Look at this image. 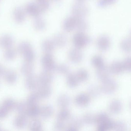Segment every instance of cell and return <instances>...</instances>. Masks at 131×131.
Masks as SVG:
<instances>
[{"label": "cell", "mask_w": 131, "mask_h": 131, "mask_svg": "<svg viewBox=\"0 0 131 131\" xmlns=\"http://www.w3.org/2000/svg\"><path fill=\"white\" fill-rule=\"evenodd\" d=\"M96 43L98 48L100 51H107L111 46V39L107 35H101L98 38Z\"/></svg>", "instance_id": "7"}, {"label": "cell", "mask_w": 131, "mask_h": 131, "mask_svg": "<svg viewBox=\"0 0 131 131\" xmlns=\"http://www.w3.org/2000/svg\"><path fill=\"white\" fill-rule=\"evenodd\" d=\"M88 28V24L84 18L77 17L76 28L78 31L84 32Z\"/></svg>", "instance_id": "28"}, {"label": "cell", "mask_w": 131, "mask_h": 131, "mask_svg": "<svg viewBox=\"0 0 131 131\" xmlns=\"http://www.w3.org/2000/svg\"><path fill=\"white\" fill-rule=\"evenodd\" d=\"M110 72L109 68L105 65L97 68L96 75L99 79L103 81L109 78Z\"/></svg>", "instance_id": "18"}, {"label": "cell", "mask_w": 131, "mask_h": 131, "mask_svg": "<svg viewBox=\"0 0 131 131\" xmlns=\"http://www.w3.org/2000/svg\"><path fill=\"white\" fill-rule=\"evenodd\" d=\"M116 1V0H99L98 5L101 7H104L114 4Z\"/></svg>", "instance_id": "50"}, {"label": "cell", "mask_w": 131, "mask_h": 131, "mask_svg": "<svg viewBox=\"0 0 131 131\" xmlns=\"http://www.w3.org/2000/svg\"><path fill=\"white\" fill-rule=\"evenodd\" d=\"M121 47L122 50L127 53L131 52V38H127L123 39L121 43Z\"/></svg>", "instance_id": "34"}, {"label": "cell", "mask_w": 131, "mask_h": 131, "mask_svg": "<svg viewBox=\"0 0 131 131\" xmlns=\"http://www.w3.org/2000/svg\"><path fill=\"white\" fill-rule=\"evenodd\" d=\"M72 12L73 16L76 17L84 18L88 14L89 9L84 2H77L72 6Z\"/></svg>", "instance_id": "2"}, {"label": "cell", "mask_w": 131, "mask_h": 131, "mask_svg": "<svg viewBox=\"0 0 131 131\" xmlns=\"http://www.w3.org/2000/svg\"><path fill=\"white\" fill-rule=\"evenodd\" d=\"M109 68L111 73L114 75L120 74L124 70L122 62L118 61L113 62Z\"/></svg>", "instance_id": "17"}, {"label": "cell", "mask_w": 131, "mask_h": 131, "mask_svg": "<svg viewBox=\"0 0 131 131\" xmlns=\"http://www.w3.org/2000/svg\"><path fill=\"white\" fill-rule=\"evenodd\" d=\"M114 122L109 119L104 123L98 125L97 130L100 131H105L113 129Z\"/></svg>", "instance_id": "33"}, {"label": "cell", "mask_w": 131, "mask_h": 131, "mask_svg": "<svg viewBox=\"0 0 131 131\" xmlns=\"http://www.w3.org/2000/svg\"><path fill=\"white\" fill-rule=\"evenodd\" d=\"M8 111L2 105L0 106V119L5 118L8 114Z\"/></svg>", "instance_id": "51"}, {"label": "cell", "mask_w": 131, "mask_h": 131, "mask_svg": "<svg viewBox=\"0 0 131 131\" xmlns=\"http://www.w3.org/2000/svg\"><path fill=\"white\" fill-rule=\"evenodd\" d=\"M29 106L27 102H20L16 104L15 109L20 114L27 115Z\"/></svg>", "instance_id": "30"}, {"label": "cell", "mask_w": 131, "mask_h": 131, "mask_svg": "<svg viewBox=\"0 0 131 131\" xmlns=\"http://www.w3.org/2000/svg\"><path fill=\"white\" fill-rule=\"evenodd\" d=\"M41 63L44 70L52 71L54 70L56 67L53 56L50 54L47 53L42 56Z\"/></svg>", "instance_id": "4"}, {"label": "cell", "mask_w": 131, "mask_h": 131, "mask_svg": "<svg viewBox=\"0 0 131 131\" xmlns=\"http://www.w3.org/2000/svg\"><path fill=\"white\" fill-rule=\"evenodd\" d=\"M91 41L90 37L84 32L78 31L72 37L73 44L75 48L79 49L85 47Z\"/></svg>", "instance_id": "1"}, {"label": "cell", "mask_w": 131, "mask_h": 131, "mask_svg": "<svg viewBox=\"0 0 131 131\" xmlns=\"http://www.w3.org/2000/svg\"><path fill=\"white\" fill-rule=\"evenodd\" d=\"M34 26L35 28L37 31H43L46 28L47 24L43 18L40 16H38L35 18Z\"/></svg>", "instance_id": "26"}, {"label": "cell", "mask_w": 131, "mask_h": 131, "mask_svg": "<svg viewBox=\"0 0 131 131\" xmlns=\"http://www.w3.org/2000/svg\"><path fill=\"white\" fill-rule=\"evenodd\" d=\"M5 70L4 67L0 64V77L4 74Z\"/></svg>", "instance_id": "52"}, {"label": "cell", "mask_w": 131, "mask_h": 131, "mask_svg": "<svg viewBox=\"0 0 131 131\" xmlns=\"http://www.w3.org/2000/svg\"><path fill=\"white\" fill-rule=\"evenodd\" d=\"M38 78L40 84H49L53 80L54 76L51 72L44 70L41 73Z\"/></svg>", "instance_id": "13"}, {"label": "cell", "mask_w": 131, "mask_h": 131, "mask_svg": "<svg viewBox=\"0 0 131 131\" xmlns=\"http://www.w3.org/2000/svg\"><path fill=\"white\" fill-rule=\"evenodd\" d=\"M51 1H53L54 2H57L58 1H60V0H51Z\"/></svg>", "instance_id": "54"}, {"label": "cell", "mask_w": 131, "mask_h": 131, "mask_svg": "<svg viewBox=\"0 0 131 131\" xmlns=\"http://www.w3.org/2000/svg\"><path fill=\"white\" fill-rule=\"evenodd\" d=\"M41 128V124L39 120H33L30 123V129L31 130L40 131Z\"/></svg>", "instance_id": "46"}, {"label": "cell", "mask_w": 131, "mask_h": 131, "mask_svg": "<svg viewBox=\"0 0 131 131\" xmlns=\"http://www.w3.org/2000/svg\"><path fill=\"white\" fill-rule=\"evenodd\" d=\"M71 102V99L67 95L62 94L58 98L57 104L60 108H65L69 106Z\"/></svg>", "instance_id": "23"}, {"label": "cell", "mask_w": 131, "mask_h": 131, "mask_svg": "<svg viewBox=\"0 0 131 131\" xmlns=\"http://www.w3.org/2000/svg\"><path fill=\"white\" fill-rule=\"evenodd\" d=\"M55 45L53 40L47 39L43 41L41 44V48L43 51L46 53L50 54L54 50Z\"/></svg>", "instance_id": "22"}, {"label": "cell", "mask_w": 131, "mask_h": 131, "mask_svg": "<svg viewBox=\"0 0 131 131\" xmlns=\"http://www.w3.org/2000/svg\"><path fill=\"white\" fill-rule=\"evenodd\" d=\"M77 17L75 16H69L64 20L63 24V30L67 32L73 31L76 28Z\"/></svg>", "instance_id": "5"}, {"label": "cell", "mask_w": 131, "mask_h": 131, "mask_svg": "<svg viewBox=\"0 0 131 131\" xmlns=\"http://www.w3.org/2000/svg\"><path fill=\"white\" fill-rule=\"evenodd\" d=\"M85 0H77L78 2H84Z\"/></svg>", "instance_id": "53"}, {"label": "cell", "mask_w": 131, "mask_h": 131, "mask_svg": "<svg viewBox=\"0 0 131 131\" xmlns=\"http://www.w3.org/2000/svg\"><path fill=\"white\" fill-rule=\"evenodd\" d=\"M23 55L24 59L26 62H32L35 57V53L32 49L27 52Z\"/></svg>", "instance_id": "45"}, {"label": "cell", "mask_w": 131, "mask_h": 131, "mask_svg": "<svg viewBox=\"0 0 131 131\" xmlns=\"http://www.w3.org/2000/svg\"><path fill=\"white\" fill-rule=\"evenodd\" d=\"M25 9L27 14L34 18L40 16L41 13L37 4L34 2H31L28 3L26 5Z\"/></svg>", "instance_id": "9"}, {"label": "cell", "mask_w": 131, "mask_h": 131, "mask_svg": "<svg viewBox=\"0 0 131 131\" xmlns=\"http://www.w3.org/2000/svg\"><path fill=\"white\" fill-rule=\"evenodd\" d=\"M57 120L65 122L71 119V114L70 112L67 109L64 108L58 112L57 116Z\"/></svg>", "instance_id": "31"}, {"label": "cell", "mask_w": 131, "mask_h": 131, "mask_svg": "<svg viewBox=\"0 0 131 131\" xmlns=\"http://www.w3.org/2000/svg\"><path fill=\"white\" fill-rule=\"evenodd\" d=\"M14 43V38L9 35H5L0 38L1 45L6 49L12 47Z\"/></svg>", "instance_id": "20"}, {"label": "cell", "mask_w": 131, "mask_h": 131, "mask_svg": "<svg viewBox=\"0 0 131 131\" xmlns=\"http://www.w3.org/2000/svg\"><path fill=\"white\" fill-rule=\"evenodd\" d=\"M53 112V107L50 105H44L40 108V115L44 119L50 118L52 115Z\"/></svg>", "instance_id": "21"}, {"label": "cell", "mask_w": 131, "mask_h": 131, "mask_svg": "<svg viewBox=\"0 0 131 131\" xmlns=\"http://www.w3.org/2000/svg\"><path fill=\"white\" fill-rule=\"evenodd\" d=\"M102 91L107 94H113L117 88V84L115 80L108 78L102 81L101 87Z\"/></svg>", "instance_id": "3"}, {"label": "cell", "mask_w": 131, "mask_h": 131, "mask_svg": "<svg viewBox=\"0 0 131 131\" xmlns=\"http://www.w3.org/2000/svg\"><path fill=\"white\" fill-rule=\"evenodd\" d=\"M81 119L83 124L92 125L95 123V116L90 113L85 114Z\"/></svg>", "instance_id": "32"}, {"label": "cell", "mask_w": 131, "mask_h": 131, "mask_svg": "<svg viewBox=\"0 0 131 131\" xmlns=\"http://www.w3.org/2000/svg\"><path fill=\"white\" fill-rule=\"evenodd\" d=\"M124 69L127 71H131V57H128L122 62Z\"/></svg>", "instance_id": "48"}, {"label": "cell", "mask_w": 131, "mask_h": 131, "mask_svg": "<svg viewBox=\"0 0 131 131\" xmlns=\"http://www.w3.org/2000/svg\"><path fill=\"white\" fill-rule=\"evenodd\" d=\"M75 74L79 82H81L86 81L89 77V75L87 71L83 69L78 70Z\"/></svg>", "instance_id": "42"}, {"label": "cell", "mask_w": 131, "mask_h": 131, "mask_svg": "<svg viewBox=\"0 0 131 131\" xmlns=\"http://www.w3.org/2000/svg\"><path fill=\"white\" fill-rule=\"evenodd\" d=\"M38 1H39V0H38Z\"/></svg>", "instance_id": "58"}, {"label": "cell", "mask_w": 131, "mask_h": 131, "mask_svg": "<svg viewBox=\"0 0 131 131\" xmlns=\"http://www.w3.org/2000/svg\"><path fill=\"white\" fill-rule=\"evenodd\" d=\"M37 4L41 13L47 11L50 6V2L48 0H39Z\"/></svg>", "instance_id": "40"}, {"label": "cell", "mask_w": 131, "mask_h": 131, "mask_svg": "<svg viewBox=\"0 0 131 131\" xmlns=\"http://www.w3.org/2000/svg\"><path fill=\"white\" fill-rule=\"evenodd\" d=\"M130 105H131V104H130Z\"/></svg>", "instance_id": "57"}, {"label": "cell", "mask_w": 131, "mask_h": 131, "mask_svg": "<svg viewBox=\"0 0 131 131\" xmlns=\"http://www.w3.org/2000/svg\"><path fill=\"white\" fill-rule=\"evenodd\" d=\"M122 108V103L117 99L112 101L108 106L109 111L113 114H119L121 111Z\"/></svg>", "instance_id": "16"}, {"label": "cell", "mask_w": 131, "mask_h": 131, "mask_svg": "<svg viewBox=\"0 0 131 131\" xmlns=\"http://www.w3.org/2000/svg\"><path fill=\"white\" fill-rule=\"evenodd\" d=\"M67 84L72 88L76 87L79 84V81L75 74L68 73L66 77Z\"/></svg>", "instance_id": "24"}, {"label": "cell", "mask_w": 131, "mask_h": 131, "mask_svg": "<svg viewBox=\"0 0 131 131\" xmlns=\"http://www.w3.org/2000/svg\"><path fill=\"white\" fill-rule=\"evenodd\" d=\"M88 91L92 97H96L100 95L102 91L101 88L96 85H91L88 88Z\"/></svg>", "instance_id": "36"}, {"label": "cell", "mask_w": 131, "mask_h": 131, "mask_svg": "<svg viewBox=\"0 0 131 131\" xmlns=\"http://www.w3.org/2000/svg\"><path fill=\"white\" fill-rule=\"evenodd\" d=\"M25 9L21 7H17L14 12V18L15 21L18 23H23L26 18Z\"/></svg>", "instance_id": "12"}, {"label": "cell", "mask_w": 131, "mask_h": 131, "mask_svg": "<svg viewBox=\"0 0 131 131\" xmlns=\"http://www.w3.org/2000/svg\"><path fill=\"white\" fill-rule=\"evenodd\" d=\"M82 124L83 123L81 119L75 117L71 118L68 126L66 128L68 130L78 131L80 129Z\"/></svg>", "instance_id": "14"}, {"label": "cell", "mask_w": 131, "mask_h": 131, "mask_svg": "<svg viewBox=\"0 0 131 131\" xmlns=\"http://www.w3.org/2000/svg\"><path fill=\"white\" fill-rule=\"evenodd\" d=\"M4 78L5 81L9 84H13L16 82L17 75L14 71L9 70L5 72Z\"/></svg>", "instance_id": "25"}, {"label": "cell", "mask_w": 131, "mask_h": 131, "mask_svg": "<svg viewBox=\"0 0 131 131\" xmlns=\"http://www.w3.org/2000/svg\"><path fill=\"white\" fill-rule=\"evenodd\" d=\"M54 70L61 74H68L69 72V67L65 64H61L56 65Z\"/></svg>", "instance_id": "44"}, {"label": "cell", "mask_w": 131, "mask_h": 131, "mask_svg": "<svg viewBox=\"0 0 131 131\" xmlns=\"http://www.w3.org/2000/svg\"><path fill=\"white\" fill-rule=\"evenodd\" d=\"M127 128V125L124 122L118 121L114 122L113 129L115 130L122 131L125 130Z\"/></svg>", "instance_id": "47"}, {"label": "cell", "mask_w": 131, "mask_h": 131, "mask_svg": "<svg viewBox=\"0 0 131 131\" xmlns=\"http://www.w3.org/2000/svg\"><path fill=\"white\" fill-rule=\"evenodd\" d=\"M92 65L95 67L99 68L104 65V61L102 57L97 55L94 56L91 60Z\"/></svg>", "instance_id": "41"}, {"label": "cell", "mask_w": 131, "mask_h": 131, "mask_svg": "<svg viewBox=\"0 0 131 131\" xmlns=\"http://www.w3.org/2000/svg\"><path fill=\"white\" fill-rule=\"evenodd\" d=\"M16 103L12 98H6L3 101L2 106L8 111H10L15 108Z\"/></svg>", "instance_id": "38"}, {"label": "cell", "mask_w": 131, "mask_h": 131, "mask_svg": "<svg viewBox=\"0 0 131 131\" xmlns=\"http://www.w3.org/2000/svg\"><path fill=\"white\" fill-rule=\"evenodd\" d=\"M40 84L38 77L33 74L27 76L25 80V86L29 90H35L37 89L40 86Z\"/></svg>", "instance_id": "6"}, {"label": "cell", "mask_w": 131, "mask_h": 131, "mask_svg": "<svg viewBox=\"0 0 131 131\" xmlns=\"http://www.w3.org/2000/svg\"><path fill=\"white\" fill-rule=\"evenodd\" d=\"M66 128L64 122L57 120V121L55 122V124H54V128L56 130H63Z\"/></svg>", "instance_id": "49"}, {"label": "cell", "mask_w": 131, "mask_h": 131, "mask_svg": "<svg viewBox=\"0 0 131 131\" xmlns=\"http://www.w3.org/2000/svg\"><path fill=\"white\" fill-rule=\"evenodd\" d=\"M90 98L87 94H81L77 95L75 98V103L80 107L88 106L90 102Z\"/></svg>", "instance_id": "11"}, {"label": "cell", "mask_w": 131, "mask_h": 131, "mask_svg": "<svg viewBox=\"0 0 131 131\" xmlns=\"http://www.w3.org/2000/svg\"><path fill=\"white\" fill-rule=\"evenodd\" d=\"M31 49L32 48L31 45L29 42H21L18 45V52L23 55Z\"/></svg>", "instance_id": "39"}, {"label": "cell", "mask_w": 131, "mask_h": 131, "mask_svg": "<svg viewBox=\"0 0 131 131\" xmlns=\"http://www.w3.org/2000/svg\"><path fill=\"white\" fill-rule=\"evenodd\" d=\"M34 69L32 62H26L21 66V71L24 75L28 76L33 74Z\"/></svg>", "instance_id": "27"}, {"label": "cell", "mask_w": 131, "mask_h": 131, "mask_svg": "<svg viewBox=\"0 0 131 131\" xmlns=\"http://www.w3.org/2000/svg\"><path fill=\"white\" fill-rule=\"evenodd\" d=\"M40 107L37 105L29 106L27 115L31 118H35L40 115Z\"/></svg>", "instance_id": "29"}, {"label": "cell", "mask_w": 131, "mask_h": 131, "mask_svg": "<svg viewBox=\"0 0 131 131\" xmlns=\"http://www.w3.org/2000/svg\"><path fill=\"white\" fill-rule=\"evenodd\" d=\"M53 41L55 46L59 47H63L67 44L68 38L65 35L61 33L57 34L54 36Z\"/></svg>", "instance_id": "15"}, {"label": "cell", "mask_w": 131, "mask_h": 131, "mask_svg": "<svg viewBox=\"0 0 131 131\" xmlns=\"http://www.w3.org/2000/svg\"><path fill=\"white\" fill-rule=\"evenodd\" d=\"M37 92L40 98H46L50 97L52 92V89L49 84L40 85Z\"/></svg>", "instance_id": "10"}, {"label": "cell", "mask_w": 131, "mask_h": 131, "mask_svg": "<svg viewBox=\"0 0 131 131\" xmlns=\"http://www.w3.org/2000/svg\"><path fill=\"white\" fill-rule=\"evenodd\" d=\"M14 125L17 128H23L27 124V118L25 115L20 114L17 116L14 122Z\"/></svg>", "instance_id": "19"}, {"label": "cell", "mask_w": 131, "mask_h": 131, "mask_svg": "<svg viewBox=\"0 0 131 131\" xmlns=\"http://www.w3.org/2000/svg\"><path fill=\"white\" fill-rule=\"evenodd\" d=\"M130 37L131 38V30L130 33Z\"/></svg>", "instance_id": "55"}, {"label": "cell", "mask_w": 131, "mask_h": 131, "mask_svg": "<svg viewBox=\"0 0 131 131\" xmlns=\"http://www.w3.org/2000/svg\"><path fill=\"white\" fill-rule=\"evenodd\" d=\"M2 130L1 128V126H0V130Z\"/></svg>", "instance_id": "56"}, {"label": "cell", "mask_w": 131, "mask_h": 131, "mask_svg": "<svg viewBox=\"0 0 131 131\" xmlns=\"http://www.w3.org/2000/svg\"><path fill=\"white\" fill-rule=\"evenodd\" d=\"M68 57L70 61L73 63H79L82 61L83 58V54L80 49L75 48L69 51Z\"/></svg>", "instance_id": "8"}, {"label": "cell", "mask_w": 131, "mask_h": 131, "mask_svg": "<svg viewBox=\"0 0 131 131\" xmlns=\"http://www.w3.org/2000/svg\"><path fill=\"white\" fill-rule=\"evenodd\" d=\"M16 56V51L12 47L6 49L4 53L5 58L8 61H12L14 60Z\"/></svg>", "instance_id": "43"}, {"label": "cell", "mask_w": 131, "mask_h": 131, "mask_svg": "<svg viewBox=\"0 0 131 131\" xmlns=\"http://www.w3.org/2000/svg\"><path fill=\"white\" fill-rule=\"evenodd\" d=\"M40 97L37 92L30 94L27 99V103L29 106L37 105Z\"/></svg>", "instance_id": "37"}, {"label": "cell", "mask_w": 131, "mask_h": 131, "mask_svg": "<svg viewBox=\"0 0 131 131\" xmlns=\"http://www.w3.org/2000/svg\"><path fill=\"white\" fill-rule=\"evenodd\" d=\"M109 119V116L107 113L101 112L95 116V123L98 125L106 122Z\"/></svg>", "instance_id": "35"}]
</instances>
